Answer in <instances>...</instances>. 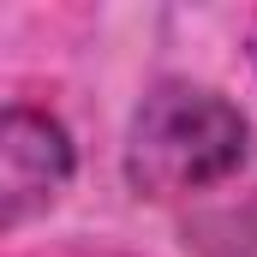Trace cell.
Masks as SVG:
<instances>
[{"label": "cell", "instance_id": "6da1fadb", "mask_svg": "<svg viewBox=\"0 0 257 257\" xmlns=\"http://www.w3.org/2000/svg\"><path fill=\"white\" fill-rule=\"evenodd\" d=\"M251 162V120L186 78L156 84L126 126V186L150 203H186V197H215L227 180H239Z\"/></svg>", "mask_w": 257, "mask_h": 257}, {"label": "cell", "instance_id": "7a4b0ae2", "mask_svg": "<svg viewBox=\"0 0 257 257\" xmlns=\"http://www.w3.org/2000/svg\"><path fill=\"white\" fill-rule=\"evenodd\" d=\"M78 174V150L54 114L12 102L0 114V227L18 233L42 209H54Z\"/></svg>", "mask_w": 257, "mask_h": 257}]
</instances>
